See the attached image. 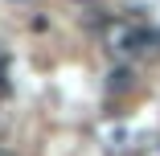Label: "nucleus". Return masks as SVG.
Listing matches in <instances>:
<instances>
[{
  "mask_svg": "<svg viewBox=\"0 0 160 156\" xmlns=\"http://www.w3.org/2000/svg\"><path fill=\"white\" fill-rule=\"evenodd\" d=\"M0 156H12V152H8V148H0Z\"/></svg>",
  "mask_w": 160,
  "mask_h": 156,
  "instance_id": "f257e3e1",
  "label": "nucleus"
}]
</instances>
